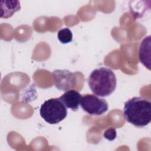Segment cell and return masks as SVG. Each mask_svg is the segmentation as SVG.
<instances>
[{"mask_svg":"<svg viewBox=\"0 0 151 151\" xmlns=\"http://www.w3.org/2000/svg\"><path fill=\"white\" fill-rule=\"evenodd\" d=\"M55 87L60 90L67 91L77 84L76 74L67 70H55L52 73Z\"/></svg>","mask_w":151,"mask_h":151,"instance_id":"cell-5","label":"cell"},{"mask_svg":"<svg viewBox=\"0 0 151 151\" xmlns=\"http://www.w3.org/2000/svg\"><path fill=\"white\" fill-rule=\"evenodd\" d=\"M116 130L114 127H110L107 129L103 133L104 137L109 141H113L114 140L116 137Z\"/></svg>","mask_w":151,"mask_h":151,"instance_id":"cell-10","label":"cell"},{"mask_svg":"<svg viewBox=\"0 0 151 151\" xmlns=\"http://www.w3.org/2000/svg\"><path fill=\"white\" fill-rule=\"evenodd\" d=\"M139 58L141 63L150 70V36L144 38L140 42L139 51Z\"/></svg>","mask_w":151,"mask_h":151,"instance_id":"cell-7","label":"cell"},{"mask_svg":"<svg viewBox=\"0 0 151 151\" xmlns=\"http://www.w3.org/2000/svg\"><path fill=\"white\" fill-rule=\"evenodd\" d=\"M126 120L136 127H142L151 122V103L140 97H134L124 103Z\"/></svg>","mask_w":151,"mask_h":151,"instance_id":"cell-1","label":"cell"},{"mask_svg":"<svg viewBox=\"0 0 151 151\" xmlns=\"http://www.w3.org/2000/svg\"><path fill=\"white\" fill-rule=\"evenodd\" d=\"M1 18H8L21 9L19 1H1L0 2Z\"/></svg>","mask_w":151,"mask_h":151,"instance_id":"cell-8","label":"cell"},{"mask_svg":"<svg viewBox=\"0 0 151 151\" xmlns=\"http://www.w3.org/2000/svg\"><path fill=\"white\" fill-rule=\"evenodd\" d=\"M80 105L84 111L93 116L102 115L109 108L106 100L99 98L95 94H90L82 96Z\"/></svg>","mask_w":151,"mask_h":151,"instance_id":"cell-4","label":"cell"},{"mask_svg":"<svg viewBox=\"0 0 151 151\" xmlns=\"http://www.w3.org/2000/svg\"><path fill=\"white\" fill-rule=\"evenodd\" d=\"M40 113L47 123L54 124L66 118L67 109L58 98H52L44 102L41 106Z\"/></svg>","mask_w":151,"mask_h":151,"instance_id":"cell-3","label":"cell"},{"mask_svg":"<svg viewBox=\"0 0 151 151\" xmlns=\"http://www.w3.org/2000/svg\"><path fill=\"white\" fill-rule=\"evenodd\" d=\"M88 84L94 94L104 97L114 91L117 78L110 68L101 67L94 69L91 73L88 78Z\"/></svg>","mask_w":151,"mask_h":151,"instance_id":"cell-2","label":"cell"},{"mask_svg":"<svg viewBox=\"0 0 151 151\" xmlns=\"http://www.w3.org/2000/svg\"><path fill=\"white\" fill-rule=\"evenodd\" d=\"M57 37L62 44H68L73 40V33L68 28H64L58 31Z\"/></svg>","mask_w":151,"mask_h":151,"instance_id":"cell-9","label":"cell"},{"mask_svg":"<svg viewBox=\"0 0 151 151\" xmlns=\"http://www.w3.org/2000/svg\"><path fill=\"white\" fill-rule=\"evenodd\" d=\"M81 97L82 95L78 91L70 90L65 91L58 99L67 108L76 111L78 110Z\"/></svg>","mask_w":151,"mask_h":151,"instance_id":"cell-6","label":"cell"}]
</instances>
